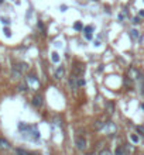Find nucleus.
Here are the masks:
<instances>
[{"label":"nucleus","mask_w":144,"mask_h":155,"mask_svg":"<svg viewBox=\"0 0 144 155\" xmlns=\"http://www.w3.org/2000/svg\"><path fill=\"white\" fill-rule=\"evenodd\" d=\"M27 69H28V65H27V64H17V65H14L13 69H11V75H13V78L18 79V78H21V75H23Z\"/></svg>","instance_id":"f257e3e1"},{"label":"nucleus","mask_w":144,"mask_h":155,"mask_svg":"<svg viewBox=\"0 0 144 155\" xmlns=\"http://www.w3.org/2000/svg\"><path fill=\"white\" fill-rule=\"evenodd\" d=\"M75 145H76L78 150L83 151V150L86 148V140H85L83 137H76V140H75Z\"/></svg>","instance_id":"f03ea898"},{"label":"nucleus","mask_w":144,"mask_h":155,"mask_svg":"<svg viewBox=\"0 0 144 155\" xmlns=\"http://www.w3.org/2000/svg\"><path fill=\"white\" fill-rule=\"evenodd\" d=\"M27 85H28V86H31V87H34V89H37V87L40 86V82H38V81H37V78H35V76H28V78H27Z\"/></svg>","instance_id":"7ed1b4c3"},{"label":"nucleus","mask_w":144,"mask_h":155,"mask_svg":"<svg viewBox=\"0 0 144 155\" xmlns=\"http://www.w3.org/2000/svg\"><path fill=\"white\" fill-rule=\"evenodd\" d=\"M128 76H130L131 79H140V78H141V75H140L139 69H136V68H130V69H128Z\"/></svg>","instance_id":"20e7f679"},{"label":"nucleus","mask_w":144,"mask_h":155,"mask_svg":"<svg viewBox=\"0 0 144 155\" xmlns=\"http://www.w3.org/2000/svg\"><path fill=\"white\" fill-rule=\"evenodd\" d=\"M32 104H34L35 107H41V106L44 104V100H43V96H40V95L34 96V97H32Z\"/></svg>","instance_id":"39448f33"},{"label":"nucleus","mask_w":144,"mask_h":155,"mask_svg":"<svg viewBox=\"0 0 144 155\" xmlns=\"http://www.w3.org/2000/svg\"><path fill=\"white\" fill-rule=\"evenodd\" d=\"M64 73H65V68L64 66H59V68L55 70V78L57 79H62L64 78Z\"/></svg>","instance_id":"423d86ee"},{"label":"nucleus","mask_w":144,"mask_h":155,"mask_svg":"<svg viewBox=\"0 0 144 155\" xmlns=\"http://www.w3.org/2000/svg\"><path fill=\"white\" fill-rule=\"evenodd\" d=\"M92 31H93V27H86L85 28V37H86V40H92Z\"/></svg>","instance_id":"0eeeda50"},{"label":"nucleus","mask_w":144,"mask_h":155,"mask_svg":"<svg viewBox=\"0 0 144 155\" xmlns=\"http://www.w3.org/2000/svg\"><path fill=\"white\" fill-rule=\"evenodd\" d=\"M114 155H127V151H126V147H119L116 150V154Z\"/></svg>","instance_id":"6e6552de"},{"label":"nucleus","mask_w":144,"mask_h":155,"mask_svg":"<svg viewBox=\"0 0 144 155\" xmlns=\"http://www.w3.org/2000/svg\"><path fill=\"white\" fill-rule=\"evenodd\" d=\"M0 148H4V150H9L10 148V144L6 141V140H0Z\"/></svg>","instance_id":"1a4fd4ad"},{"label":"nucleus","mask_w":144,"mask_h":155,"mask_svg":"<svg viewBox=\"0 0 144 155\" xmlns=\"http://www.w3.org/2000/svg\"><path fill=\"white\" fill-rule=\"evenodd\" d=\"M51 59H52V62L58 64V62H59V55H58L57 52H52V54H51Z\"/></svg>","instance_id":"9d476101"},{"label":"nucleus","mask_w":144,"mask_h":155,"mask_svg":"<svg viewBox=\"0 0 144 155\" xmlns=\"http://www.w3.org/2000/svg\"><path fill=\"white\" fill-rule=\"evenodd\" d=\"M74 72H75V73H79V75H82V72H83L82 65H78V64H76V65L74 66Z\"/></svg>","instance_id":"9b49d317"},{"label":"nucleus","mask_w":144,"mask_h":155,"mask_svg":"<svg viewBox=\"0 0 144 155\" xmlns=\"http://www.w3.org/2000/svg\"><path fill=\"white\" fill-rule=\"evenodd\" d=\"M130 37H131L133 40H139V31H137V30H131V31H130Z\"/></svg>","instance_id":"f8f14e48"},{"label":"nucleus","mask_w":144,"mask_h":155,"mask_svg":"<svg viewBox=\"0 0 144 155\" xmlns=\"http://www.w3.org/2000/svg\"><path fill=\"white\" fill-rule=\"evenodd\" d=\"M16 152H17V155H32L30 152H27V151H24V150H21V148H17Z\"/></svg>","instance_id":"ddd939ff"},{"label":"nucleus","mask_w":144,"mask_h":155,"mask_svg":"<svg viewBox=\"0 0 144 155\" xmlns=\"http://www.w3.org/2000/svg\"><path fill=\"white\" fill-rule=\"evenodd\" d=\"M106 110H107V113H113V110H114V104L107 103L106 104Z\"/></svg>","instance_id":"4468645a"},{"label":"nucleus","mask_w":144,"mask_h":155,"mask_svg":"<svg viewBox=\"0 0 144 155\" xmlns=\"http://www.w3.org/2000/svg\"><path fill=\"white\" fill-rule=\"evenodd\" d=\"M126 17H127V10H124V11H122L119 14V20H124Z\"/></svg>","instance_id":"2eb2a0df"},{"label":"nucleus","mask_w":144,"mask_h":155,"mask_svg":"<svg viewBox=\"0 0 144 155\" xmlns=\"http://www.w3.org/2000/svg\"><path fill=\"white\" fill-rule=\"evenodd\" d=\"M130 140H131L133 142H139V136H137V134H131V136H130Z\"/></svg>","instance_id":"dca6fc26"},{"label":"nucleus","mask_w":144,"mask_h":155,"mask_svg":"<svg viewBox=\"0 0 144 155\" xmlns=\"http://www.w3.org/2000/svg\"><path fill=\"white\" fill-rule=\"evenodd\" d=\"M74 28H75V30H82L83 25H82V23H75V24H74Z\"/></svg>","instance_id":"f3484780"},{"label":"nucleus","mask_w":144,"mask_h":155,"mask_svg":"<svg viewBox=\"0 0 144 155\" xmlns=\"http://www.w3.org/2000/svg\"><path fill=\"white\" fill-rule=\"evenodd\" d=\"M136 130H137L139 133H143V134H144V127H141V125H137V127H136Z\"/></svg>","instance_id":"a211bd4d"},{"label":"nucleus","mask_w":144,"mask_h":155,"mask_svg":"<svg viewBox=\"0 0 144 155\" xmlns=\"http://www.w3.org/2000/svg\"><path fill=\"white\" fill-rule=\"evenodd\" d=\"M100 155H112V152L110 151H107V150H105V151H102V154Z\"/></svg>","instance_id":"6ab92c4d"},{"label":"nucleus","mask_w":144,"mask_h":155,"mask_svg":"<svg viewBox=\"0 0 144 155\" xmlns=\"http://www.w3.org/2000/svg\"><path fill=\"white\" fill-rule=\"evenodd\" d=\"M4 34L7 35V37H10V30L9 28H4Z\"/></svg>","instance_id":"aec40b11"},{"label":"nucleus","mask_w":144,"mask_h":155,"mask_svg":"<svg viewBox=\"0 0 144 155\" xmlns=\"http://www.w3.org/2000/svg\"><path fill=\"white\" fill-rule=\"evenodd\" d=\"M133 23H134V24H139V23H140V18H139V17H136L134 20H133Z\"/></svg>","instance_id":"412c9836"},{"label":"nucleus","mask_w":144,"mask_h":155,"mask_svg":"<svg viewBox=\"0 0 144 155\" xmlns=\"http://www.w3.org/2000/svg\"><path fill=\"white\" fill-rule=\"evenodd\" d=\"M3 24H6V25H7V24H10V21H9L7 18H3Z\"/></svg>","instance_id":"4be33fe9"},{"label":"nucleus","mask_w":144,"mask_h":155,"mask_svg":"<svg viewBox=\"0 0 144 155\" xmlns=\"http://www.w3.org/2000/svg\"><path fill=\"white\" fill-rule=\"evenodd\" d=\"M26 85H20V86H18V89H20V90H26Z\"/></svg>","instance_id":"5701e85b"},{"label":"nucleus","mask_w":144,"mask_h":155,"mask_svg":"<svg viewBox=\"0 0 144 155\" xmlns=\"http://www.w3.org/2000/svg\"><path fill=\"white\" fill-rule=\"evenodd\" d=\"M140 16H141V17H144V11H140Z\"/></svg>","instance_id":"b1692460"},{"label":"nucleus","mask_w":144,"mask_h":155,"mask_svg":"<svg viewBox=\"0 0 144 155\" xmlns=\"http://www.w3.org/2000/svg\"><path fill=\"white\" fill-rule=\"evenodd\" d=\"M1 1H3V0H0V3H1Z\"/></svg>","instance_id":"393cba45"}]
</instances>
